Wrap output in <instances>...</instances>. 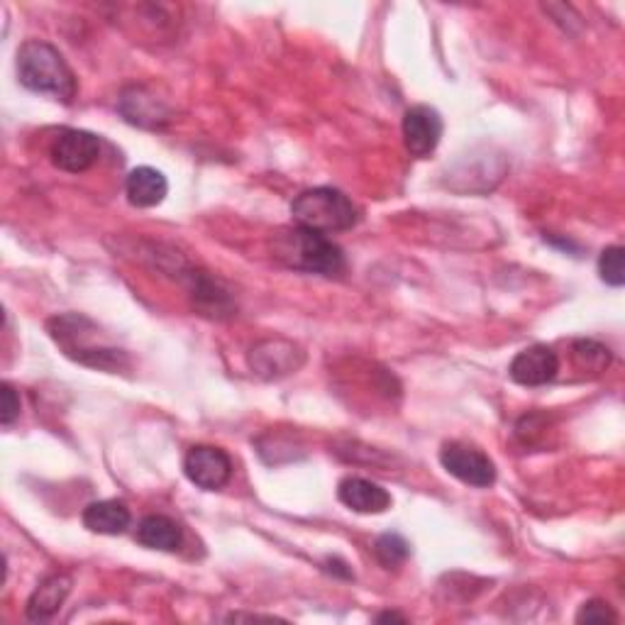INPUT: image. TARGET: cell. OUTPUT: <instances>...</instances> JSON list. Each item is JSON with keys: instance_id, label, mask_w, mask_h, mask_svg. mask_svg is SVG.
Returning <instances> with one entry per match:
<instances>
[{"instance_id": "6da1fadb", "label": "cell", "mask_w": 625, "mask_h": 625, "mask_svg": "<svg viewBox=\"0 0 625 625\" xmlns=\"http://www.w3.org/2000/svg\"><path fill=\"white\" fill-rule=\"evenodd\" d=\"M52 340L62 347L64 355L83 367L101 371H120L127 367V355L117 347L101 340V330L93 320L79 312H64L47 322Z\"/></svg>"}, {"instance_id": "7a4b0ae2", "label": "cell", "mask_w": 625, "mask_h": 625, "mask_svg": "<svg viewBox=\"0 0 625 625\" xmlns=\"http://www.w3.org/2000/svg\"><path fill=\"white\" fill-rule=\"evenodd\" d=\"M18 79L34 93H47L71 103L76 99L79 83L62 52L42 40H28L18 50Z\"/></svg>"}, {"instance_id": "3957f363", "label": "cell", "mask_w": 625, "mask_h": 625, "mask_svg": "<svg viewBox=\"0 0 625 625\" xmlns=\"http://www.w3.org/2000/svg\"><path fill=\"white\" fill-rule=\"evenodd\" d=\"M291 215L298 227L322 235L352 230L362 218L355 203L342 191L330 186L308 188L298 194L291 203Z\"/></svg>"}, {"instance_id": "277c9868", "label": "cell", "mask_w": 625, "mask_h": 625, "mask_svg": "<svg viewBox=\"0 0 625 625\" xmlns=\"http://www.w3.org/2000/svg\"><path fill=\"white\" fill-rule=\"evenodd\" d=\"M276 257H279L286 267L320 274V276H340L347 267L342 249L332 243L328 235L306 230V227H296V230H286L276 239Z\"/></svg>"}, {"instance_id": "5b68a950", "label": "cell", "mask_w": 625, "mask_h": 625, "mask_svg": "<svg viewBox=\"0 0 625 625\" xmlns=\"http://www.w3.org/2000/svg\"><path fill=\"white\" fill-rule=\"evenodd\" d=\"M440 464L444 472L460 479L462 484L489 489L496 482V464L482 450L469 448L464 442H448L440 450Z\"/></svg>"}, {"instance_id": "8992f818", "label": "cell", "mask_w": 625, "mask_h": 625, "mask_svg": "<svg viewBox=\"0 0 625 625\" xmlns=\"http://www.w3.org/2000/svg\"><path fill=\"white\" fill-rule=\"evenodd\" d=\"M50 156L57 170L69 174H83L99 162L101 140L89 130L69 127L59 132V137L54 140L50 150Z\"/></svg>"}, {"instance_id": "52a82bcc", "label": "cell", "mask_w": 625, "mask_h": 625, "mask_svg": "<svg viewBox=\"0 0 625 625\" xmlns=\"http://www.w3.org/2000/svg\"><path fill=\"white\" fill-rule=\"evenodd\" d=\"M184 472L191 484L203 491H218L233 477V460L225 450L213 444H196L191 448L184 460Z\"/></svg>"}, {"instance_id": "ba28073f", "label": "cell", "mask_w": 625, "mask_h": 625, "mask_svg": "<svg viewBox=\"0 0 625 625\" xmlns=\"http://www.w3.org/2000/svg\"><path fill=\"white\" fill-rule=\"evenodd\" d=\"M444 123L436 107L430 105H413L403 115V142L406 150L418 160H426L438 150L442 140Z\"/></svg>"}, {"instance_id": "9c48e42d", "label": "cell", "mask_w": 625, "mask_h": 625, "mask_svg": "<svg viewBox=\"0 0 625 625\" xmlns=\"http://www.w3.org/2000/svg\"><path fill=\"white\" fill-rule=\"evenodd\" d=\"M306 355L300 352V347L288 340H264L252 347L249 352V367L255 369V375L262 379H281L294 375L296 369L304 365Z\"/></svg>"}, {"instance_id": "30bf717a", "label": "cell", "mask_w": 625, "mask_h": 625, "mask_svg": "<svg viewBox=\"0 0 625 625\" xmlns=\"http://www.w3.org/2000/svg\"><path fill=\"white\" fill-rule=\"evenodd\" d=\"M560 371V357L547 345H533L525 347L513 357L509 367V375L521 387H545V383L555 381Z\"/></svg>"}, {"instance_id": "8fae6325", "label": "cell", "mask_w": 625, "mask_h": 625, "mask_svg": "<svg viewBox=\"0 0 625 625\" xmlns=\"http://www.w3.org/2000/svg\"><path fill=\"white\" fill-rule=\"evenodd\" d=\"M338 499L347 509L365 515H377L391 509V494L383 486L362 477H347L338 486Z\"/></svg>"}, {"instance_id": "7c38bea8", "label": "cell", "mask_w": 625, "mask_h": 625, "mask_svg": "<svg viewBox=\"0 0 625 625\" xmlns=\"http://www.w3.org/2000/svg\"><path fill=\"white\" fill-rule=\"evenodd\" d=\"M71 586H74V580H71L69 574L54 572L50 576H44L28 601V608H25L28 618L32 623L50 621L54 613L64 606L66 596L71 594Z\"/></svg>"}, {"instance_id": "4fadbf2b", "label": "cell", "mask_w": 625, "mask_h": 625, "mask_svg": "<svg viewBox=\"0 0 625 625\" xmlns=\"http://www.w3.org/2000/svg\"><path fill=\"white\" fill-rule=\"evenodd\" d=\"M120 113L125 115L127 123L140 127H160L170 120L166 105L142 86H132L120 95Z\"/></svg>"}, {"instance_id": "5bb4252c", "label": "cell", "mask_w": 625, "mask_h": 625, "mask_svg": "<svg viewBox=\"0 0 625 625\" xmlns=\"http://www.w3.org/2000/svg\"><path fill=\"white\" fill-rule=\"evenodd\" d=\"M125 194L135 208H154L170 194V182L154 166H137L127 176Z\"/></svg>"}, {"instance_id": "9a60e30c", "label": "cell", "mask_w": 625, "mask_h": 625, "mask_svg": "<svg viewBox=\"0 0 625 625\" xmlns=\"http://www.w3.org/2000/svg\"><path fill=\"white\" fill-rule=\"evenodd\" d=\"M130 521L132 515L123 501H93L83 511V525L99 535H123Z\"/></svg>"}, {"instance_id": "2e32d148", "label": "cell", "mask_w": 625, "mask_h": 625, "mask_svg": "<svg viewBox=\"0 0 625 625\" xmlns=\"http://www.w3.org/2000/svg\"><path fill=\"white\" fill-rule=\"evenodd\" d=\"M184 533L176 521L166 519V515H147L137 525V543L142 547L160 550V552H174L182 547Z\"/></svg>"}, {"instance_id": "e0dca14e", "label": "cell", "mask_w": 625, "mask_h": 625, "mask_svg": "<svg viewBox=\"0 0 625 625\" xmlns=\"http://www.w3.org/2000/svg\"><path fill=\"white\" fill-rule=\"evenodd\" d=\"M188 279H191V296H194L196 306L203 312H208V316H213V318L230 316L233 300L225 291H221L218 284L208 279V276L201 274V271H191Z\"/></svg>"}, {"instance_id": "ac0fdd59", "label": "cell", "mask_w": 625, "mask_h": 625, "mask_svg": "<svg viewBox=\"0 0 625 625\" xmlns=\"http://www.w3.org/2000/svg\"><path fill=\"white\" fill-rule=\"evenodd\" d=\"M411 555V545L399 533H383L375 543V557L383 570H396Z\"/></svg>"}, {"instance_id": "d6986e66", "label": "cell", "mask_w": 625, "mask_h": 625, "mask_svg": "<svg viewBox=\"0 0 625 625\" xmlns=\"http://www.w3.org/2000/svg\"><path fill=\"white\" fill-rule=\"evenodd\" d=\"M572 357L576 367L584 371H594V375H601V371H606L611 365V350L596 340H576L572 345Z\"/></svg>"}, {"instance_id": "ffe728a7", "label": "cell", "mask_w": 625, "mask_h": 625, "mask_svg": "<svg viewBox=\"0 0 625 625\" xmlns=\"http://www.w3.org/2000/svg\"><path fill=\"white\" fill-rule=\"evenodd\" d=\"M625 249L621 245H613L606 247L601 252L598 257V274H601V281L613 286V288H621L625 284Z\"/></svg>"}, {"instance_id": "44dd1931", "label": "cell", "mask_w": 625, "mask_h": 625, "mask_svg": "<svg viewBox=\"0 0 625 625\" xmlns=\"http://www.w3.org/2000/svg\"><path fill=\"white\" fill-rule=\"evenodd\" d=\"M576 623H618V613L613 611L606 601L594 598V601H586V604L576 613Z\"/></svg>"}, {"instance_id": "7402d4cb", "label": "cell", "mask_w": 625, "mask_h": 625, "mask_svg": "<svg viewBox=\"0 0 625 625\" xmlns=\"http://www.w3.org/2000/svg\"><path fill=\"white\" fill-rule=\"evenodd\" d=\"M0 396H3V408H0V423L10 428L20 416V399H18V393H16L13 387H10V383H3V391H0Z\"/></svg>"}, {"instance_id": "603a6c76", "label": "cell", "mask_w": 625, "mask_h": 625, "mask_svg": "<svg viewBox=\"0 0 625 625\" xmlns=\"http://www.w3.org/2000/svg\"><path fill=\"white\" fill-rule=\"evenodd\" d=\"M393 621H399V623H406V616H401V613H393V611H387V613H379V616H377V623H393Z\"/></svg>"}]
</instances>
